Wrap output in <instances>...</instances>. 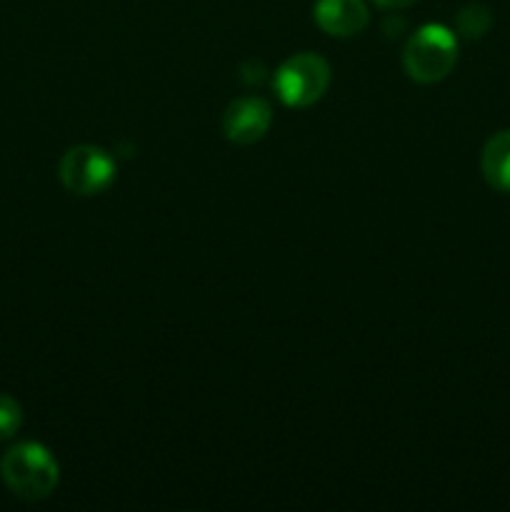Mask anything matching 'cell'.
Wrapping results in <instances>:
<instances>
[{
  "label": "cell",
  "instance_id": "cell-1",
  "mask_svg": "<svg viewBox=\"0 0 510 512\" xmlns=\"http://www.w3.org/2000/svg\"><path fill=\"white\" fill-rule=\"evenodd\" d=\"M0 475L10 493L23 500H43L58 488L60 468L40 443H18L0 460Z\"/></svg>",
  "mask_w": 510,
  "mask_h": 512
},
{
  "label": "cell",
  "instance_id": "cell-5",
  "mask_svg": "<svg viewBox=\"0 0 510 512\" xmlns=\"http://www.w3.org/2000/svg\"><path fill=\"white\" fill-rule=\"evenodd\" d=\"M273 123V110L263 98H238L225 108L223 130L230 143L253 145L265 138Z\"/></svg>",
  "mask_w": 510,
  "mask_h": 512
},
{
  "label": "cell",
  "instance_id": "cell-6",
  "mask_svg": "<svg viewBox=\"0 0 510 512\" xmlns=\"http://www.w3.org/2000/svg\"><path fill=\"white\" fill-rule=\"evenodd\" d=\"M315 23L333 38H353L363 33L370 13L363 0H318L313 8Z\"/></svg>",
  "mask_w": 510,
  "mask_h": 512
},
{
  "label": "cell",
  "instance_id": "cell-3",
  "mask_svg": "<svg viewBox=\"0 0 510 512\" xmlns=\"http://www.w3.org/2000/svg\"><path fill=\"white\" fill-rule=\"evenodd\" d=\"M275 93L290 108L318 103L330 85V65L318 53H298L285 60L273 78Z\"/></svg>",
  "mask_w": 510,
  "mask_h": 512
},
{
  "label": "cell",
  "instance_id": "cell-4",
  "mask_svg": "<svg viewBox=\"0 0 510 512\" xmlns=\"http://www.w3.org/2000/svg\"><path fill=\"white\" fill-rule=\"evenodd\" d=\"M60 180L75 195H98L115 180V160L98 145H75L60 160Z\"/></svg>",
  "mask_w": 510,
  "mask_h": 512
},
{
  "label": "cell",
  "instance_id": "cell-2",
  "mask_svg": "<svg viewBox=\"0 0 510 512\" xmlns=\"http://www.w3.org/2000/svg\"><path fill=\"white\" fill-rule=\"evenodd\" d=\"M458 63V40L445 25H423L403 48V68L415 83H438Z\"/></svg>",
  "mask_w": 510,
  "mask_h": 512
},
{
  "label": "cell",
  "instance_id": "cell-7",
  "mask_svg": "<svg viewBox=\"0 0 510 512\" xmlns=\"http://www.w3.org/2000/svg\"><path fill=\"white\" fill-rule=\"evenodd\" d=\"M480 168L490 188L510 193V130H500L485 143Z\"/></svg>",
  "mask_w": 510,
  "mask_h": 512
},
{
  "label": "cell",
  "instance_id": "cell-10",
  "mask_svg": "<svg viewBox=\"0 0 510 512\" xmlns=\"http://www.w3.org/2000/svg\"><path fill=\"white\" fill-rule=\"evenodd\" d=\"M380 8H388V10H400V8H408V5L418 3V0H375Z\"/></svg>",
  "mask_w": 510,
  "mask_h": 512
},
{
  "label": "cell",
  "instance_id": "cell-9",
  "mask_svg": "<svg viewBox=\"0 0 510 512\" xmlns=\"http://www.w3.org/2000/svg\"><path fill=\"white\" fill-rule=\"evenodd\" d=\"M23 425V408L15 398L0 393V440L13 438Z\"/></svg>",
  "mask_w": 510,
  "mask_h": 512
},
{
  "label": "cell",
  "instance_id": "cell-8",
  "mask_svg": "<svg viewBox=\"0 0 510 512\" xmlns=\"http://www.w3.org/2000/svg\"><path fill=\"white\" fill-rule=\"evenodd\" d=\"M490 23H493V15H490V10L480 3L465 5V8L458 13V18H455L458 33L465 35L468 40L483 38V35L490 30Z\"/></svg>",
  "mask_w": 510,
  "mask_h": 512
}]
</instances>
